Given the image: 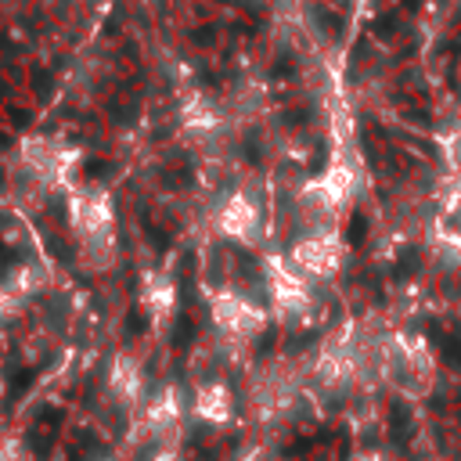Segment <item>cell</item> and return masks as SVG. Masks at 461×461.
I'll return each instance as SVG.
<instances>
[{
  "label": "cell",
  "mask_w": 461,
  "mask_h": 461,
  "mask_svg": "<svg viewBox=\"0 0 461 461\" xmlns=\"http://www.w3.org/2000/svg\"><path fill=\"white\" fill-rule=\"evenodd\" d=\"M72 227L79 230L83 241L90 238H101V234H112V209H108V198L104 194H76L72 198Z\"/></svg>",
  "instance_id": "1"
},
{
  "label": "cell",
  "mask_w": 461,
  "mask_h": 461,
  "mask_svg": "<svg viewBox=\"0 0 461 461\" xmlns=\"http://www.w3.org/2000/svg\"><path fill=\"white\" fill-rule=\"evenodd\" d=\"M212 317H216V324L223 328V331H249L259 317H256V310L245 303V299H238V295H216V303H212Z\"/></svg>",
  "instance_id": "2"
},
{
  "label": "cell",
  "mask_w": 461,
  "mask_h": 461,
  "mask_svg": "<svg viewBox=\"0 0 461 461\" xmlns=\"http://www.w3.org/2000/svg\"><path fill=\"white\" fill-rule=\"evenodd\" d=\"M252 223H256V212H252V205L241 198V194H234L227 205H223V216H220V227L230 234V238H249V230H252Z\"/></svg>",
  "instance_id": "3"
},
{
  "label": "cell",
  "mask_w": 461,
  "mask_h": 461,
  "mask_svg": "<svg viewBox=\"0 0 461 461\" xmlns=\"http://www.w3.org/2000/svg\"><path fill=\"white\" fill-rule=\"evenodd\" d=\"M198 414L209 421H220L227 414V393L220 385H202L198 389Z\"/></svg>",
  "instance_id": "4"
},
{
  "label": "cell",
  "mask_w": 461,
  "mask_h": 461,
  "mask_svg": "<svg viewBox=\"0 0 461 461\" xmlns=\"http://www.w3.org/2000/svg\"><path fill=\"white\" fill-rule=\"evenodd\" d=\"M112 385H115L119 393L133 396V389H137V371H133L130 360H115V367H112Z\"/></svg>",
  "instance_id": "5"
},
{
  "label": "cell",
  "mask_w": 461,
  "mask_h": 461,
  "mask_svg": "<svg viewBox=\"0 0 461 461\" xmlns=\"http://www.w3.org/2000/svg\"><path fill=\"white\" fill-rule=\"evenodd\" d=\"M158 461H184L180 454H173V450H166V454H158Z\"/></svg>",
  "instance_id": "6"
}]
</instances>
